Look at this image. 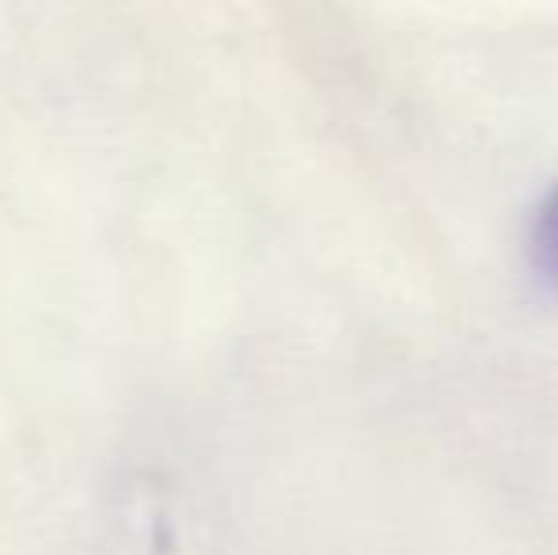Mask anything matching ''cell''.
Returning a JSON list of instances; mask_svg holds the SVG:
<instances>
[{
    "instance_id": "6da1fadb",
    "label": "cell",
    "mask_w": 558,
    "mask_h": 555,
    "mask_svg": "<svg viewBox=\"0 0 558 555\" xmlns=\"http://www.w3.org/2000/svg\"><path fill=\"white\" fill-rule=\"evenodd\" d=\"M532 260H536L539 275L558 286V186L544 198L536 225H532Z\"/></svg>"
}]
</instances>
